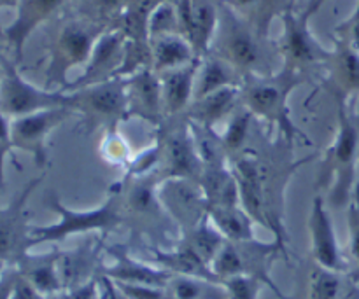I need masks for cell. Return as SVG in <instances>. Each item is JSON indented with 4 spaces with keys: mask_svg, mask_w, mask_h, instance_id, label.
<instances>
[{
    "mask_svg": "<svg viewBox=\"0 0 359 299\" xmlns=\"http://www.w3.org/2000/svg\"><path fill=\"white\" fill-rule=\"evenodd\" d=\"M298 163H283V161L265 160L262 153L245 147L242 153L230 158V168L235 175L238 188L241 207L255 224L266 228L273 235V240L284 249L290 263V237L284 226V188L291 175L297 172Z\"/></svg>",
    "mask_w": 359,
    "mask_h": 299,
    "instance_id": "obj_1",
    "label": "cell"
},
{
    "mask_svg": "<svg viewBox=\"0 0 359 299\" xmlns=\"http://www.w3.org/2000/svg\"><path fill=\"white\" fill-rule=\"evenodd\" d=\"M209 53L230 63L242 77L270 76L283 69L277 42L256 30L223 0L219 27Z\"/></svg>",
    "mask_w": 359,
    "mask_h": 299,
    "instance_id": "obj_2",
    "label": "cell"
},
{
    "mask_svg": "<svg viewBox=\"0 0 359 299\" xmlns=\"http://www.w3.org/2000/svg\"><path fill=\"white\" fill-rule=\"evenodd\" d=\"M307 81L302 74L280 69L270 76H245L241 84V104L259 121L276 130L286 144L300 140L305 146H314L293 121L290 97Z\"/></svg>",
    "mask_w": 359,
    "mask_h": 299,
    "instance_id": "obj_3",
    "label": "cell"
},
{
    "mask_svg": "<svg viewBox=\"0 0 359 299\" xmlns=\"http://www.w3.org/2000/svg\"><path fill=\"white\" fill-rule=\"evenodd\" d=\"M46 205L58 214V223L48 226H32L34 247L41 244H58L74 235L109 233L125 224L121 210V182H114L109 188L105 202L98 209L74 210L69 209L56 193H49Z\"/></svg>",
    "mask_w": 359,
    "mask_h": 299,
    "instance_id": "obj_4",
    "label": "cell"
},
{
    "mask_svg": "<svg viewBox=\"0 0 359 299\" xmlns=\"http://www.w3.org/2000/svg\"><path fill=\"white\" fill-rule=\"evenodd\" d=\"M339 126L332 146L326 149L318 188L330 186V203L335 209L349 205L356 189V172L359 160V128L351 116L347 102L339 100Z\"/></svg>",
    "mask_w": 359,
    "mask_h": 299,
    "instance_id": "obj_5",
    "label": "cell"
},
{
    "mask_svg": "<svg viewBox=\"0 0 359 299\" xmlns=\"http://www.w3.org/2000/svg\"><path fill=\"white\" fill-rule=\"evenodd\" d=\"M107 30L105 25L91 21L77 14L60 27L51 44L48 70H46V84L56 91L65 93L70 86L69 74L74 69H83L93 53L98 37Z\"/></svg>",
    "mask_w": 359,
    "mask_h": 299,
    "instance_id": "obj_6",
    "label": "cell"
},
{
    "mask_svg": "<svg viewBox=\"0 0 359 299\" xmlns=\"http://www.w3.org/2000/svg\"><path fill=\"white\" fill-rule=\"evenodd\" d=\"M279 256L287 263L286 252L276 240L259 242L258 238L249 242H226L219 254L214 258L210 270L221 284L233 277H252L265 284L279 299H287L272 279V265Z\"/></svg>",
    "mask_w": 359,
    "mask_h": 299,
    "instance_id": "obj_7",
    "label": "cell"
},
{
    "mask_svg": "<svg viewBox=\"0 0 359 299\" xmlns=\"http://www.w3.org/2000/svg\"><path fill=\"white\" fill-rule=\"evenodd\" d=\"M67 95L69 107L79 116L86 132L114 130L119 123L128 119L126 77H114L105 83L67 91Z\"/></svg>",
    "mask_w": 359,
    "mask_h": 299,
    "instance_id": "obj_8",
    "label": "cell"
},
{
    "mask_svg": "<svg viewBox=\"0 0 359 299\" xmlns=\"http://www.w3.org/2000/svg\"><path fill=\"white\" fill-rule=\"evenodd\" d=\"M158 130L160 163L158 172L165 179H186L200 184L203 163L196 147L191 125L184 116L165 119Z\"/></svg>",
    "mask_w": 359,
    "mask_h": 299,
    "instance_id": "obj_9",
    "label": "cell"
},
{
    "mask_svg": "<svg viewBox=\"0 0 359 299\" xmlns=\"http://www.w3.org/2000/svg\"><path fill=\"white\" fill-rule=\"evenodd\" d=\"M311 16L312 14L309 11L297 13L293 7H290L280 16L283 34L277 41L283 69L302 74L305 77L316 67H325L330 51H332V49L321 46V42L314 37L311 25H309Z\"/></svg>",
    "mask_w": 359,
    "mask_h": 299,
    "instance_id": "obj_10",
    "label": "cell"
},
{
    "mask_svg": "<svg viewBox=\"0 0 359 299\" xmlns=\"http://www.w3.org/2000/svg\"><path fill=\"white\" fill-rule=\"evenodd\" d=\"M163 177L158 170L144 175H126L121 181V210L125 224L147 233H158L167 219L160 202V184ZM172 221V219H170Z\"/></svg>",
    "mask_w": 359,
    "mask_h": 299,
    "instance_id": "obj_11",
    "label": "cell"
},
{
    "mask_svg": "<svg viewBox=\"0 0 359 299\" xmlns=\"http://www.w3.org/2000/svg\"><path fill=\"white\" fill-rule=\"evenodd\" d=\"M42 179L44 175L30 179L6 207H0V263L4 266H16L34 247L28 200Z\"/></svg>",
    "mask_w": 359,
    "mask_h": 299,
    "instance_id": "obj_12",
    "label": "cell"
},
{
    "mask_svg": "<svg viewBox=\"0 0 359 299\" xmlns=\"http://www.w3.org/2000/svg\"><path fill=\"white\" fill-rule=\"evenodd\" d=\"M56 107H69V95L34 86L21 77L13 63L4 62V76L0 79V112L6 118L13 121L21 116Z\"/></svg>",
    "mask_w": 359,
    "mask_h": 299,
    "instance_id": "obj_13",
    "label": "cell"
},
{
    "mask_svg": "<svg viewBox=\"0 0 359 299\" xmlns=\"http://www.w3.org/2000/svg\"><path fill=\"white\" fill-rule=\"evenodd\" d=\"M72 116H76L72 109L56 107L13 119L11 121V137H13L14 149L30 154L35 167L39 170H44L49 163V135H51L53 130L58 128Z\"/></svg>",
    "mask_w": 359,
    "mask_h": 299,
    "instance_id": "obj_14",
    "label": "cell"
},
{
    "mask_svg": "<svg viewBox=\"0 0 359 299\" xmlns=\"http://www.w3.org/2000/svg\"><path fill=\"white\" fill-rule=\"evenodd\" d=\"M126 60H128V37L119 28H107L98 37L90 60L81 69L79 76L70 83L67 91L93 86L114 77H123Z\"/></svg>",
    "mask_w": 359,
    "mask_h": 299,
    "instance_id": "obj_15",
    "label": "cell"
},
{
    "mask_svg": "<svg viewBox=\"0 0 359 299\" xmlns=\"http://www.w3.org/2000/svg\"><path fill=\"white\" fill-rule=\"evenodd\" d=\"M160 202L165 212L184 231L207 216V198L202 186L186 179H165L160 184Z\"/></svg>",
    "mask_w": 359,
    "mask_h": 299,
    "instance_id": "obj_16",
    "label": "cell"
},
{
    "mask_svg": "<svg viewBox=\"0 0 359 299\" xmlns=\"http://www.w3.org/2000/svg\"><path fill=\"white\" fill-rule=\"evenodd\" d=\"M181 32L193 44L198 58L209 55L219 27L221 0H175Z\"/></svg>",
    "mask_w": 359,
    "mask_h": 299,
    "instance_id": "obj_17",
    "label": "cell"
},
{
    "mask_svg": "<svg viewBox=\"0 0 359 299\" xmlns=\"http://www.w3.org/2000/svg\"><path fill=\"white\" fill-rule=\"evenodd\" d=\"M128 119L139 118L160 128L165 121L160 76L151 67H142L126 76Z\"/></svg>",
    "mask_w": 359,
    "mask_h": 299,
    "instance_id": "obj_18",
    "label": "cell"
},
{
    "mask_svg": "<svg viewBox=\"0 0 359 299\" xmlns=\"http://www.w3.org/2000/svg\"><path fill=\"white\" fill-rule=\"evenodd\" d=\"M309 233H311V251L316 265L337 273L346 272V261L340 251L335 226L326 207V200L321 195L316 196L312 202L311 214H309Z\"/></svg>",
    "mask_w": 359,
    "mask_h": 299,
    "instance_id": "obj_19",
    "label": "cell"
},
{
    "mask_svg": "<svg viewBox=\"0 0 359 299\" xmlns=\"http://www.w3.org/2000/svg\"><path fill=\"white\" fill-rule=\"evenodd\" d=\"M104 251V238H91L72 251L60 252L58 272L63 291H74L97 279L104 268L100 261Z\"/></svg>",
    "mask_w": 359,
    "mask_h": 299,
    "instance_id": "obj_20",
    "label": "cell"
},
{
    "mask_svg": "<svg viewBox=\"0 0 359 299\" xmlns=\"http://www.w3.org/2000/svg\"><path fill=\"white\" fill-rule=\"evenodd\" d=\"M333 49L330 51L325 67V86L337 102H347V98L359 95V55L342 41L333 39Z\"/></svg>",
    "mask_w": 359,
    "mask_h": 299,
    "instance_id": "obj_21",
    "label": "cell"
},
{
    "mask_svg": "<svg viewBox=\"0 0 359 299\" xmlns=\"http://www.w3.org/2000/svg\"><path fill=\"white\" fill-rule=\"evenodd\" d=\"M105 251L114 259V263L111 266H104L102 275L111 279L112 282L167 287L168 280L172 277L170 273L165 272L160 266L147 265V263L135 259L125 245H109Z\"/></svg>",
    "mask_w": 359,
    "mask_h": 299,
    "instance_id": "obj_22",
    "label": "cell"
},
{
    "mask_svg": "<svg viewBox=\"0 0 359 299\" xmlns=\"http://www.w3.org/2000/svg\"><path fill=\"white\" fill-rule=\"evenodd\" d=\"M67 2L69 0H20L18 2L16 18L6 30L7 41L13 46L18 58H21L28 37L37 30L39 25L58 13Z\"/></svg>",
    "mask_w": 359,
    "mask_h": 299,
    "instance_id": "obj_23",
    "label": "cell"
},
{
    "mask_svg": "<svg viewBox=\"0 0 359 299\" xmlns=\"http://www.w3.org/2000/svg\"><path fill=\"white\" fill-rule=\"evenodd\" d=\"M198 65L200 58L196 62H193L191 65L158 74L161 83L165 119L184 116L189 105L193 104V100H195V83Z\"/></svg>",
    "mask_w": 359,
    "mask_h": 299,
    "instance_id": "obj_24",
    "label": "cell"
},
{
    "mask_svg": "<svg viewBox=\"0 0 359 299\" xmlns=\"http://www.w3.org/2000/svg\"><path fill=\"white\" fill-rule=\"evenodd\" d=\"M149 252L156 266L163 268L170 275L195 277V279L219 282L212 273V270H210V266L193 249H189L182 242H179L174 249H167V251L158 247V245H149Z\"/></svg>",
    "mask_w": 359,
    "mask_h": 299,
    "instance_id": "obj_25",
    "label": "cell"
},
{
    "mask_svg": "<svg viewBox=\"0 0 359 299\" xmlns=\"http://www.w3.org/2000/svg\"><path fill=\"white\" fill-rule=\"evenodd\" d=\"M58 249L49 251L46 254H30L28 252L14 268L20 272L23 279H27L39 293L44 298L53 296L63 291L62 279H60L58 272V261H60Z\"/></svg>",
    "mask_w": 359,
    "mask_h": 299,
    "instance_id": "obj_26",
    "label": "cell"
},
{
    "mask_svg": "<svg viewBox=\"0 0 359 299\" xmlns=\"http://www.w3.org/2000/svg\"><path fill=\"white\" fill-rule=\"evenodd\" d=\"M196 60L195 48L182 34L161 35L149 41V67L156 74L191 65Z\"/></svg>",
    "mask_w": 359,
    "mask_h": 299,
    "instance_id": "obj_27",
    "label": "cell"
},
{
    "mask_svg": "<svg viewBox=\"0 0 359 299\" xmlns=\"http://www.w3.org/2000/svg\"><path fill=\"white\" fill-rule=\"evenodd\" d=\"M238 105H241V86H230L193 100L184 118L195 125L214 128L224 118H230Z\"/></svg>",
    "mask_w": 359,
    "mask_h": 299,
    "instance_id": "obj_28",
    "label": "cell"
},
{
    "mask_svg": "<svg viewBox=\"0 0 359 299\" xmlns=\"http://www.w3.org/2000/svg\"><path fill=\"white\" fill-rule=\"evenodd\" d=\"M244 77L219 56L209 55L200 58L198 72L195 83V100L207 97L214 91L224 90L230 86H241Z\"/></svg>",
    "mask_w": 359,
    "mask_h": 299,
    "instance_id": "obj_29",
    "label": "cell"
},
{
    "mask_svg": "<svg viewBox=\"0 0 359 299\" xmlns=\"http://www.w3.org/2000/svg\"><path fill=\"white\" fill-rule=\"evenodd\" d=\"M207 216L228 242H249L256 238L255 221L241 205L207 207Z\"/></svg>",
    "mask_w": 359,
    "mask_h": 299,
    "instance_id": "obj_30",
    "label": "cell"
},
{
    "mask_svg": "<svg viewBox=\"0 0 359 299\" xmlns=\"http://www.w3.org/2000/svg\"><path fill=\"white\" fill-rule=\"evenodd\" d=\"M248 23H251L262 34L269 35L273 18H279L293 7V0H223Z\"/></svg>",
    "mask_w": 359,
    "mask_h": 299,
    "instance_id": "obj_31",
    "label": "cell"
},
{
    "mask_svg": "<svg viewBox=\"0 0 359 299\" xmlns=\"http://www.w3.org/2000/svg\"><path fill=\"white\" fill-rule=\"evenodd\" d=\"M179 242H182V244L188 245L189 249H193V251L210 266L212 265L214 258L219 254V251L223 249V245L226 244L228 240L221 235V231L210 223L209 216H205L198 224L181 231Z\"/></svg>",
    "mask_w": 359,
    "mask_h": 299,
    "instance_id": "obj_32",
    "label": "cell"
},
{
    "mask_svg": "<svg viewBox=\"0 0 359 299\" xmlns=\"http://www.w3.org/2000/svg\"><path fill=\"white\" fill-rule=\"evenodd\" d=\"M167 291L172 299H228L223 284L195 277L172 275Z\"/></svg>",
    "mask_w": 359,
    "mask_h": 299,
    "instance_id": "obj_33",
    "label": "cell"
},
{
    "mask_svg": "<svg viewBox=\"0 0 359 299\" xmlns=\"http://www.w3.org/2000/svg\"><path fill=\"white\" fill-rule=\"evenodd\" d=\"M255 116H252L242 104L238 105V107L235 109L233 114L228 118L226 128H224L223 133H219L221 142H223L224 151H226L228 154V160L245 149L249 135H251L252 121H255Z\"/></svg>",
    "mask_w": 359,
    "mask_h": 299,
    "instance_id": "obj_34",
    "label": "cell"
},
{
    "mask_svg": "<svg viewBox=\"0 0 359 299\" xmlns=\"http://www.w3.org/2000/svg\"><path fill=\"white\" fill-rule=\"evenodd\" d=\"M147 41L161 35L182 34L175 0H160L147 16Z\"/></svg>",
    "mask_w": 359,
    "mask_h": 299,
    "instance_id": "obj_35",
    "label": "cell"
},
{
    "mask_svg": "<svg viewBox=\"0 0 359 299\" xmlns=\"http://www.w3.org/2000/svg\"><path fill=\"white\" fill-rule=\"evenodd\" d=\"M128 4L130 0H79V16L112 28Z\"/></svg>",
    "mask_w": 359,
    "mask_h": 299,
    "instance_id": "obj_36",
    "label": "cell"
},
{
    "mask_svg": "<svg viewBox=\"0 0 359 299\" xmlns=\"http://www.w3.org/2000/svg\"><path fill=\"white\" fill-rule=\"evenodd\" d=\"M342 273L332 272L316 265L309 279V299H340Z\"/></svg>",
    "mask_w": 359,
    "mask_h": 299,
    "instance_id": "obj_37",
    "label": "cell"
},
{
    "mask_svg": "<svg viewBox=\"0 0 359 299\" xmlns=\"http://www.w3.org/2000/svg\"><path fill=\"white\" fill-rule=\"evenodd\" d=\"M223 286L226 289L228 299H258L265 284L252 277H233L224 280Z\"/></svg>",
    "mask_w": 359,
    "mask_h": 299,
    "instance_id": "obj_38",
    "label": "cell"
},
{
    "mask_svg": "<svg viewBox=\"0 0 359 299\" xmlns=\"http://www.w3.org/2000/svg\"><path fill=\"white\" fill-rule=\"evenodd\" d=\"M333 39L346 42L359 55V0L351 16L346 18L342 23L337 25L335 30H333Z\"/></svg>",
    "mask_w": 359,
    "mask_h": 299,
    "instance_id": "obj_39",
    "label": "cell"
},
{
    "mask_svg": "<svg viewBox=\"0 0 359 299\" xmlns=\"http://www.w3.org/2000/svg\"><path fill=\"white\" fill-rule=\"evenodd\" d=\"M347 230H349V251L359 265V184L347 205Z\"/></svg>",
    "mask_w": 359,
    "mask_h": 299,
    "instance_id": "obj_40",
    "label": "cell"
},
{
    "mask_svg": "<svg viewBox=\"0 0 359 299\" xmlns=\"http://www.w3.org/2000/svg\"><path fill=\"white\" fill-rule=\"evenodd\" d=\"M116 289L125 299H172L167 287L139 286V284L114 282Z\"/></svg>",
    "mask_w": 359,
    "mask_h": 299,
    "instance_id": "obj_41",
    "label": "cell"
},
{
    "mask_svg": "<svg viewBox=\"0 0 359 299\" xmlns=\"http://www.w3.org/2000/svg\"><path fill=\"white\" fill-rule=\"evenodd\" d=\"M11 151H14L13 137H11V119L0 112V193L6 182V160Z\"/></svg>",
    "mask_w": 359,
    "mask_h": 299,
    "instance_id": "obj_42",
    "label": "cell"
},
{
    "mask_svg": "<svg viewBox=\"0 0 359 299\" xmlns=\"http://www.w3.org/2000/svg\"><path fill=\"white\" fill-rule=\"evenodd\" d=\"M18 270L14 266H6L0 272V299H11L14 291V284L18 280Z\"/></svg>",
    "mask_w": 359,
    "mask_h": 299,
    "instance_id": "obj_43",
    "label": "cell"
},
{
    "mask_svg": "<svg viewBox=\"0 0 359 299\" xmlns=\"http://www.w3.org/2000/svg\"><path fill=\"white\" fill-rule=\"evenodd\" d=\"M11 299H46V298L42 296V294L39 293V291L35 289V287L32 286L27 279H23L21 275H18V280H16V284H14V291H13V296H11Z\"/></svg>",
    "mask_w": 359,
    "mask_h": 299,
    "instance_id": "obj_44",
    "label": "cell"
},
{
    "mask_svg": "<svg viewBox=\"0 0 359 299\" xmlns=\"http://www.w3.org/2000/svg\"><path fill=\"white\" fill-rule=\"evenodd\" d=\"M100 277V275H98ZM98 277L74 291H67L70 299H98Z\"/></svg>",
    "mask_w": 359,
    "mask_h": 299,
    "instance_id": "obj_45",
    "label": "cell"
},
{
    "mask_svg": "<svg viewBox=\"0 0 359 299\" xmlns=\"http://www.w3.org/2000/svg\"><path fill=\"white\" fill-rule=\"evenodd\" d=\"M325 2H326V0H311V6L307 7V11H309V13H311V14H314L316 11H318L319 7H321Z\"/></svg>",
    "mask_w": 359,
    "mask_h": 299,
    "instance_id": "obj_46",
    "label": "cell"
},
{
    "mask_svg": "<svg viewBox=\"0 0 359 299\" xmlns=\"http://www.w3.org/2000/svg\"><path fill=\"white\" fill-rule=\"evenodd\" d=\"M14 2H16V0H0V4H7V6H11V4ZM18 2H20V0H18Z\"/></svg>",
    "mask_w": 359,
    "mask_h": 299,
    "instance_id": "obj_47",
    "label": "cell"
},
{
    "mask_svg": "<svg viewBox=\"0 0 359 299\" xmlns=\"http://www.w3.org/2000/svg\"><path fill=\"white\" fill-rule=\"evenodd\" d=\"M2 270H4V265H2V263H0V272H2Z\"/></svg>",
    "mask_w": 359,
    "mask_h": 299,
    "instance_id": "obj_48",
    "label": "cell"
}]
</instances>
